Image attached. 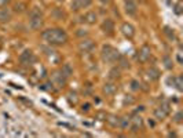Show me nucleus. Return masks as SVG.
<instances>
[{"label": "nucleus", "mask_w": 183, "mask_h": 138, "mask_svg": "<svg viewBox=\"0 0 183 138\" xmlns=\"http://www.w3.org/2000/svg\"><path fill=\"white\" fill-rule=\"evenodd\" d=\"M43 39L48 43V44H54V46H61L63 43L68 42V35L63 29L61 28H51L43 32Z\"/></svg>", "instance_id": "f257e3e1"}, {"label": "nucleus", "mask_w": 183, "mask_h": 138, "mask_svg": "<svg viewBox=\"0 0 183 138\" xmlns=\"http://www.w3.org/2000/svg\"><path fill=\"white\" fill-rule=\"evenodd\" d=\"M100 57H102L103 62L114 64V62H117L118 57H120V53L114 47H112L110 44H105L102 47V51H100Z\"/></svg>", "instance_id": "f03ea898"}, {"label": "nucleus", "mask_w": 183, "mask_h": 138, "mask_svg": "<svg viewBox=\"0 0 183 138\" xmlns=\"http://www.w3.org/2000/svg\"><path fill=\"white\" fill-rule=\"evenodd\" d=\"M43 14L40 13V10L37 8H33L29 13V28L33 30H37L43 26Z\"/></svg>", "instance_id": "7ed1b4c3"}, {"label": "nucleus", "mask_w": 183, "mask_h": 138, "mask_svg": "<svg viewBox=\"0 0 183 138\" xmlns=\"http://www.w3.org/2000/svg\"><path fill=\"white\" fill-rule=\"evenodd\" d=\"M150 57H151V48H150V46H147V44H143L141 48H139V51H138V61L141 64H145V62H147L149 60H150Z\"/></svg>", "instance_id": "20e7f679"}, {"label": "nucleus", "mask_w": 183, "mask_h": 138, "mask_svg": "<svg viewBox=\"0 0 183 138\" xmlns=\"http://www.w3.org/2000/svg\"><path fill=\"white\" fill-rule=\"evenodd\" d=\"M94 48H95V43L91 39H83L79 43V50L84 54H90L91 51H94Z\"/></svg>", "instance_id": "39448f33"}, {"label": "nucleus", "mask_w": 183, "mask_h": 138, "mask_svg": "<svg viewBox=\"0 0 183 138\" xmlns=\"http://www.w3.org/2000/svg\"><path fill=\"white\" fill-rule=\"evenodd\" d=\"M124 10H126L127 15L135 17L138 13V4H136L135 0H124Z\"/></svg>", "instance_id": "423d86ee"}, {"label": "nucleus", "mask_w": 183, "mask_h": 138, "mask_svg": "<svg viewBox=\"0 0 183 138\" xmlns=\"http://www.w3.org/2000/svg\"><path fill=\"white\" fill-rule=\"evenodd\" d=\"M19 61H21L22 65H32V64L36 61V57H35V54H33L32 50H25L23 53H21Z\"/></svg>", "instance_id": "0eeeda50"}, {"label": "nucleus", "mask_w": 183, "mask_h": 138, "mask_svg": "<svg viewBox=\"0 0 183 138\" xmlns=\"http://www.w3.org/2000/svg\"><path fill=\"white\" fill-rule=\"evenodd\" d=\"M121 32H123V35L126 36V38L132 39L134 36H135V28H134L132 24L124 22L123 25H121Z\"/></svg>", "instance_id": "6e6552de"}, {"label": "nucleus", "mask_w": 183, "mask_h": 138, "mask_svg": "<svg viewBox=\"0 0 183 138\" xmlns=\"http://www.w3.org/2000/svg\"><path fill=\"white\" fill-rule=\"evenodd\" d=\"M81 21H84L88 25H95L96 21H98V15H96L95 11H87L84 17L81 18Z\"/></svg>", "instance_id": "1a4fd4ad"}, {"label": "nucleus", "mask_w": 183, "mask_h": 138, "mask_svg": "<svg viewBox=\"0 0 183 138\" xmlns=\"http://www.w3.org/2000/svg\"><path fill=\"white\" fill-rule=\"evenodd\" d=\"M53 84L58 86V87H63L66 84V78L61 73V70L59 72H55L53 75Z\"/></svg>", "instance_id": "9d476101"}, {"label": "nucleus", "mask_w": 183, "mask_h": 138, "mask_svg": "<svg viewBox=\"0 0 183 138\" xmlns=\"http://www.w3.org/2000/svg\"><path fill=\"white\" fill-rule=\"evenodd\" d=\"M100 28H102V30L105 33L112 35L113 30H114V22H113L110 18H106V20H103V22H102V25H100Z\"/></svg>", "instance_id": "9b49d317"}, {"label": "nucleus", "mask_w": 183, "mask_h": 138, "mask_svg": "<svg viewBox=\"0 0 183 138\" xmlns=\"http://www.w3.org/2000/svg\"><path fill=\"white\" fill-rule=\"evenodd\" d=\"M116 91H117V86L113 83V80L103 84V93L106 96H113V94H116Z\"/></svg>", "instance_id": "f8f14e48"}, {"label": "nucleus", "mask_w": 183, "mask_h": 138, "mask_svg": "<svg viewBox=\"0 0 183 138\" xmlns=\"http://www.w3.org/2000/svg\"><path fill=\"white\" fill-rule=\"evenodd\" d=\"M11 18H13V14H11V11L8 8H2L0 10V22L2 24H6L8 21H11Z\"/></svg>", "instance_id": "ddd939ff"}, {"label": "nucleus", "mask_w": 183, "mask_h": 138, "mask_svg": "<svg viewBox=\"0 0 183 138\" xmlns=\"http://www.w3.org/2000/svg\"><path fill=\"white\" fill-rule=\"evenodd\" d=\"M146 73H147V78L150 79V80H157L161 75L158 68H155V66H150V68L146 70Z\"/></svg>", "instance_id": "4468645a"}, {"label": "nucleus", "mask_w": 183, "mask_h": 138, "mask_svg": "<svg viewBox=\"0 0 183 138\" xmlns=\"http://www.w3.org/2000/svg\"><path fill=\"white\" fill-rule=\"evenodd\" d=\"M142 127V118L141 116H135L134 119H131V128L132 131H138Z\"/></svg>", "instance_id": "2eb2a0df"}, {"label": "nucleus", "mask_w": 183, "mask_h": 138, "mask_svg": "<svg viewBox=\"0 0 183 138\" xmlns=\"http://www.w3.org/2000/svg\"><path fill=\"white\" fill-rule=\"evenodd\" d=\"M121 75V70H120V66H113V68L109 70V79L110 80H117Z\"/></svg>", "instance_id": "dca6fc26"}, {"label": "nucleus", "mask_w": 183, "mask_h": 138, "mask_svg": "<svg viewBox=\"0 0 183 138\" xmlns=\"http://www.w3.org/2000/svg\"><path fill=\"white\" fill-rule=\"evenodd\" d=\"M61 73H62L66 79L70 78V76L73 75V68H72L70 64H65V65L62 66V69H61Z\"/></svg>", "instance_id": "f3484780"}, {"label": "nucleus", "mask_w": 183, "mask_h": 138, "mask_svg": "<svg viewBox=\"0 0 183 138\" xmlns=\"http://www.w3.org/2000/svg\"><path fill=\"white\" fill-rule=\"evenodd\" d=\"M51 15H53L55 20H58V21H61V20H63L65 18V13L62 11V8H54L53 10V13H51Z\"/></svg>", "instance_id": "a211bd4d"}, {"label": "nucleus", "mask_w": 183, "mask_h": 138, "mask_svg": "<svg viewBox=\"0 0 183 138\" xmlns=\"http://www.w3.org/2000/svg\"><path fill=\"white\" fill-rule=\"evenodd\" d=\"M167 116H168V115H167V113L164 112L161 108H155L154 109V118L157 119V120H163V119H165Z\"/></svg>", "instance_id": "6ab92c4d"}, {"label": "nucleus", "mask_w": 183, "mask_h": 138, "mask_svg": "<svg viewBox=\"0 0 183 138\" xmlns=\"http://www.w3.org/2000/svg\"><path fill=\"white\" fill-rule=\"evenodd\" d=\"M131 126V119L130 118H121L120 119V124H118V127L120 128H124V130H126V128H128Z\"/></svg>", "instance_id": "aec40b11"}, {"label": "nucleus", "mask_w": 183, "mask_h": 138, "mask_svg": "<svg viewBox=\"0 0 183 138\" xmlns=\"http://www.w3.org/2000/svg\"><path fill=\"white\" fill-rule=\"evenodd\" d=\"M108 122L110 123V126H113V127H118V124H120V118H117V116H114V115H110L108 119Z\"/></svg>", "instance_id": "412c9836"}, {"label": "nucleus", "mask_w": 183, "mask_h": 138, "mask_svg": "<svg viewBox=\"0 0 183 138\" xmlns=\"http://www.w3.org/2000/svg\"><path fill=\"white\" fill-rule=\"evenodd\" d=\"M173 87H175L178 91H183V79H182V76H176L175 78V86H173Z\"/></svg>", "instance_id": "4be33fe9"}, {"label": "nucleus", "mask_w": 183, "mask_h": 138, "mask_svg": "<svg viewBox=\"0 0 183 138\" xmlns=\"http://www.w3.org/2000/svg\"><path fill=\"white\" fill-rule=\"evenodd\" d=\"M164 33L168 36L169 40H173V39H175V32H173V29H171L169 26H165V28H164Z\"/></svg>", "instance_id": "5701e85b"}, {"label": "nucleus", "mask_w": 183, "mask_h": 138, "mask_svg": "<svg viewBox=\"0 0 183 138\" xmlns=\"http://www.w3.org/2000/svg\"><path fill=\"white\" fill-rule=\"evenodd\" d=\"M70 8H72V11H80V10H81L80 0H72V3H70Z\"/></svg>", "instance_id": "b1692460"}, {"label": "nucleus", "mask_w": 183, "mask_h": 138, "mask_svg": "<svg viewBox=\"0 0 183 138\" xmlns=\"http://www.w3.org/2000/svg\"><path fill=\"white\" fill-rule=\"evenodd\" d=\"M163 62H164V66H165L167 69H172L173 64H172V60H171L168 55H165V57L163 58Z\"/></svg>", "instance_id": "393cba45"}, {"label": "nucleus", "mask_w": 183, "mask_h": 138, "mask_svg": "<svg viewBox=\"0 0 183 138\" xmlns=\"http://www.w3.org/2000/svg\"><path fill=\"white\" fill-rule=\"evenodd\" d=\"M117 62H120V65H118V66H120V68H130V64H128V61H127L124 57H121V55H120V57H118Z\"/></svg>", "instance_id": "a878e982"}, {"label": "nucleus", "mask_w": 183, "mask_h": 138, "mask_svg": "<svg viewBox=\"0 0 183 138\" xmlns=\"http://www.w3.org/2000/svg\"><path fill=\"white\" fill-rule=\"evenodd\" d=\"M158 108H161L164 110V112L167 113V115H169V112H171V106H169V102H167V101H164V102H161V105L158 106Z\"/></svg>", "instance_id": "bb28decb"}, {"label": "nucleus", "mask_w": 183, "mask_h": 138, "mask_svg": "<svg viewBox=\"0 0 183 138\" xmlns=\"http://www.w3.org/2000/svg\"><path fill=\"white\" fill-rule=\"evenodd\" d=\"M131 88H132L134 91H139L141 90V83L138 80H131Z\"/></svg>", "instance_id": "cd10ccee"}, {"label": "nucleus", "mask_w": 183, "mask_h": 138, "mask_svg": "<svg viewBox=\"0 0 183 138\" xmlns=\"http://www.w3.org/2000/svg\"><path fill=\"white\" fill-rule=\"evenodd\" d=\"M23 10H25V4H22V3H17V4H14V11L15 13H22Z\"/></svg>", "instance_id": "c85d7f7f"}, {"label": "nucleus", "mask_w": 183, "mask_h": 138, "mask_svg": "<svg viewBox=\"0 0 183 138\" xmlns=\"http://www.w3.org/2000/svg\"><path fill=\"white\" fill-rule=\"evenodd\" d=\"M91 3H92V0H80V6H81V8H87V7H90Z\"/></svg>", "instance_id": "c756f323"}, {"label": "nucleus", "mask_w": 183, "mask_h": 138, "mask_svg": "<svg viewBox=\"0 0 183 138\" xmlns=\"http://www.w3.org/2000/svg\"><path fill=\"white\" fill-rule=\"evenodd\" d=\"M76 35H77L79 38H87V36H88V32H87V30H84V29H77Z\"/></svg>", "instance_id": "7c9ffc66"}, {"label": "nucleus", "mask_w": 183, "mask_h": 138, "mask_svg": "<svg viewBox=\"0 0 183 138\" xmlns=\"http://www.w3.org/2000/svg\"><path fill=\"white\" fill-rule=\"evenodd\" d=\"M167 84H168L169 87H173V86H175V78H172V76H169V78L167 79Z\"/></svg>", "instance_id": "2f4dec72"}, {"label": "nucleus", "mask_w": 183, "mask_h": 138, "mask_svg": "<svg viewBox=\"0 0 183 138\" xmlns=\"http://www.w3.org/2000/svg\"><path fill=\"white\" fill-rule=\"evenodd\" d=\"M182 118H183V113H182V112H178V113L175 115V122H176V123H181V122H182Z\"/></svg>", "instance_id": "473e14b6"}, {"label": "nucleus", "mask_w": 183, "mask_h": 138, "mask_svg": "<svg viewBox=\"0 0 183 138\" xmlns=\"http://www.w3.org/2000/svg\"><path fill=\"white\" fill-rule=\"evenodd\" d=\"M11 0H0V7H6V6L10 3Z\"/></svg>", "instance_id": "72a5a7b5"}, {"label": "nucleus", "mask_w": 183, "mask_h": 138, "mask_svg": "<svg viewBox=\"0 0 183 138\" xmlns=\"http://www.w3.org/2000/svg\"><path fill=\"white\" fill-rule=\"evenodd\" d=\"M127 98H126V100H124V104H132V98H128V96H126Z\"/></svg>", "instance_id": "f704fd0d"}, {"label": "nucleus", "mask_w": 183, "mask_h": 138, "mask_svg": "<svg viewBox=\"0 0 183 138\" xmlns=\"http://www.w3.org/2000/svg\"><path fill=\"white\" fill-rule=\"evenodd\" d=\"M176 60H178V64H182L183 61H182V54L181 53H178V57H176Z\"/></svg>", "instance_id": "c9c22d12"}, {"label": "nucleus", "mask_w": 183, "mask_h": 138, "mask_svg": "<svg viewBox=\"0 0 183 138\" xmlns=\"http://www.w3.org/2000/svg\"><path fill=\"white\" fill-rule=\"evenodd\" d=\"M88 109H90V105H88V104L83 105V110H88Z\"/></svg>", "instance_id": "e433bc0d"}, {"label": "nucleus", "mask_w": 183, "mask_h": 138, "mask_svg": "<svg viewBox=\"0 0 183 138\" xmlns=\"http://www.w3.org/2000/svg\"><path fill=\"white\" fill-rule=\"evenodd\" d=\"M102 4H108V3H110V0H99Z\"/></svg>", "instance_id": "4c0bfd02"}, {"label": "nucleus", "mask_w": 183, "mask_h": 138, "mask_svg": "<svg viewBox=\"0 0 183 138\" xmlns=\"http://www.w3.org/2000/svg\"><path fill=\"white\" fill-rule=\"evenodd\" d=\"M57 2H63V0H57Z\"/></svg>", "instance_id": "58836bf2"}]
</instances>
